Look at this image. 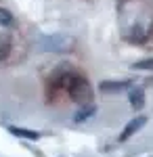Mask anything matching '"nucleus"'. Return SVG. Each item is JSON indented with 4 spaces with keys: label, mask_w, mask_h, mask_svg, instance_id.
I'll return each mask as SVG.
<instances>
[{
    "label": "nucleus",
    "mask_w": 153,
    "mask_h": 157,
    "mask_svg": "<svg viewBox=\"0 0 153 157\" xmlns=\"http://www.w3.org/2000/svg\"><path fill=\"white\" fill-rule=\"evenodd\" d=\"M67 82H65V88H67V92H69V97L73 101H78V103H88L90 97H92V92H90V86L88 82L80 78V75H69V78H65Z\"/></svg>",
    "instance_id": "f257e3e1"
},
{
    "label": "nucleus",
    "mask_w": 153,
    "mask_h": 157,
    "mask_svg": "<svg viewBox=\"0 0 153 157\" xmlns=\"http://www.w3.org/2000/svg\"><path fill=\"white\" fill-rule=\"evenodd\" d=\"M145 124H147V117H145V115H136L132 121H128V124H126L124 132L120 134V140H128L130 136H132V134H136L143 126H145Z\"/></svg>",
    "instance_id": "f03ea898"
},
{
    "label": "nucleus",
    "mask_w": 153,
    "mask_h": 157,
    "mask_svg": "<svg viewBox=\"0 0 153 157\" xmlns=\"http://www.w3.org/2000/svg\"><path fill=\"white\" fill-rule=\"evenodd\" d=\"M130 88V82H118V80H107V82H101L99 86V90L101 92H105V94H116V92H122V90H126Z\"/></svg>",
    "instance_id": "7ed1b4c3"
},
{
    "label": "nucleus",
    "mask_w": 153,
    "mask_h": 157,
    "mask_svg": "<svg viewBox=\"0 0 153 157\" xmlns=\"http://www.w3.org/2000/svg\"><path fill=\"white\" fill-rule=\"evenodd\" d=\"M128 101H130V105L136 109H143V105H145V90H143L141 86H134V88H130V92H128Z\"/></svg>",
    "instance_id": "20e7f679"
},
{
    "label": "nucleus",
    "mask_w": 153,
    "mask_h": 157,
    "mask_svg": "<svg viewBox=\"0 0 153 157\" xmlns=\"http://www.w3.org/2000/svg\"><path fill=\"white\" fill-rule=\"evenodd\" d=\"M9 130H11V134L19 136V138H27V140H38V138H40V134H38V132L27 130V128H17V126H11Z\"/></svg>",
    "instance_id": "39448f33"
},
{
    "label": "nucleus",
    "mask_w": 153,
    "mask_h": 157,
    "mask_svg": "<svg viewBox=\"0 0 153 157\" xmlns=\"http://www.w3.org/2000/svg\"><path fill=\"white\" fill-rule=\"evenodd\" d=\"M94 111H96V107L94 105H86V107H82L76 115H73V121L76 124H80V121H86V120H90L94 115Z\"/></svg>",
    "instance_id": "423d86ee"
},
{
    "label": "nucleus",
    "mask_w": 153,
    "mask_h": 157,
    "mask_svg": "<svg viewBox=\"0 0 153 157\" xmlns=\"http://www.w3.org/2000/svg\"><path fill=\"white\" fill-rule=\"evenodd\" d=\"M15 19H13V13H9L6 9H0V27H13Z\"/></svg>",
    "instance_id": "0eeeda50"
},
{
    "label": "nucleus",
    "mask_w": 153,
    "mask_h": 157,
    "mask_svg": "<svg viewBox=\"0 0 153 157\" xmlns=\"http://www.w3.org/2000/svg\"><path fill=\"white\" fill-rule=\"evenodd\" d=\"M132 69H141V71H153V57L151 59H143L132 63Z\"/></svg>",
    "instance_id": "6e6552de"
},
{
    "label": "nucleus",
    "mask_w": 153,
    "mask_h": 157,
    "mask_svg": "<svg viewBox=\"0 0 153 157\" xmlns=\"http://www.w3.org/2000/svg\"><path fill=\"white\" fill-rule=\"evenodd\" d=\"M9 52H11V40L9 38H0V61H4L9 57Z\"/></svg>",
    "instance_id": "1a4fd4ad"
}]
</instances>
